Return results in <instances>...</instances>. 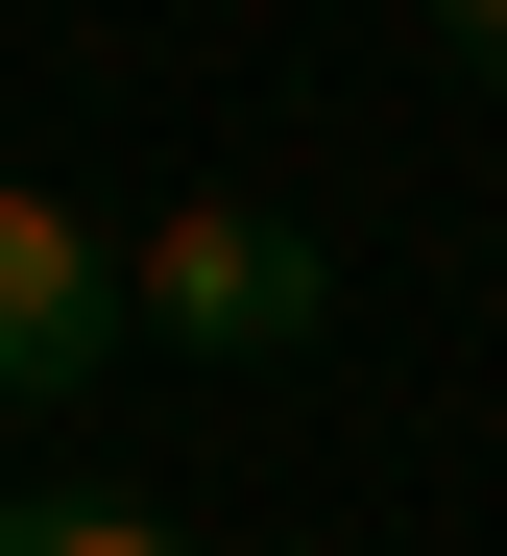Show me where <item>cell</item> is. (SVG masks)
<instances>
[{
    "label": "cell",
    "instance_id": "1",
    "mask_svg": "<svg viewBox=\"0 0 507 556\" xmlns=\"http://www.w3.org/2000/svg\"><path fill=\"white\" fill-rule=\"evenodd\" d=\"M122 266H145V339H193V363H290V339L339 315V266L290 242V218H242V194H193V218H145Z\"/></svg>",
    "mask_w": 507,
    "mask_h": 556
},
{
    "label": "cell",
    "instance_id": "2",
    "mask_svg": "<svg viewBox=\"0 0 507 556\" xmlns=\"http://www.w3.org/2000/svg\"><path fill=\"white\" fill-rule=\"evenodd\" d=\"M122 339H145V266L97 218H49V194H0V412H73Z\"/></svg>",
    "mask_w": 507,
    "mask_h": 556
},
{
    "label": "cell",
    "instance_id": "3",
    "mask_svg": "<svg viewBox=\"0 0 507 556\" xmlns=\"http://www.w3.org/2000/svg\"><path fill=\"white\" fill-rule=\"evenodd\" d=\"M0 556H193V532H169V508H97V484H25Z\"/></svg>",
    "mask_w": 507,
    "mask_h": 556
},
{
    "label": "cell",
    "instance_id": "4",
    "mask_svg": "<svg viewBox=\"0 0 507 556\" xmlns=\"http://www.w3.org/2000/svg\"><path fill=\"white\" fill-rule=\"evenodd\" d=\"M435 25H459V49H483V73H507V0H435Z\"/></svg>",
    "mask_w": 507,
    "mask_h": 556
}]
</instances>
